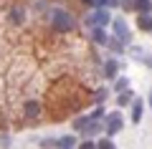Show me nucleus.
Here are the masks:
<instances>
[{"instance_id":"f257e3e1","label":"nucleus","mask_w":152,"mask_h":149,"mask_svg":"<svg viewBox=\"0 0 152 149\" xmlns=\"http://www.w3.org/2000/svg\"><path fill=\"white\" fill-rule=\"evenodd\" d=\"M51 28H53L56 33H71L76 28L74 15H71L69 10H53L51 13Z\"/></svg>"},{"instance_id":"f03ea898","label":"nucleus","mask_w":152,"mask_h":149,"mask_svg":"<svg viewBox=\"0 0 152 149\" xmlns=\"http://www.w3.org/2000/svg\"><path fill=\"white\" fill-rule=\"evenodd\" d=\"M23 114H26V119H33V121H36V119L43 116V106H41L36 99H28V101L23 104Z\"/></svg>"},{"instance_id":"7ed1b4c3","label":"nucleus","mask_w":152,"mask_h":149,"mask_svg":"<svg viewBox=\"0 0 152 149\" xmlns=\"http://www.w3.org/2000/svg\"><path fill=\"white\" fill-rule=\"evenodd\" d=\"M104 132L109 134V137H114L117 132H122V114L119 111H112L107 116V124H104Z\"/></svg>"},{"instance_id":"20e7f679","label":"nucleus","mask_w":152,"mask_h":149,"mask_svg":"<svg viewBox=\"0 0 152 149\" xmlns=\"http://www.w3.org/2000/svg\"><path fill=\"white\" fill-rule=\"evenodd\" d=\"M150 0H124L122 8L124 10H134V13H150Z\"/></svg>"},{"instance_id":"39448f33","label":"nucleus","mask_w":152,"mask_h":149,"mask_svg":"<svg viewBox=\"0 0 152 149\" xmlns=\"http://www.w3.org/2000/svg\"><path fill=\"white\" fill-rule=\"evenodd\" d=\"M89 25H107L109 23V10H104V8H99V10H94L91 15L86 18Z\"/></svg>"},{"instance_id":"423d86ee","label":"nucleus","mask_w":152,"mask_h":149,"mask_svg":"<svg viewBox=\"0 0 152 149\" xmlns=\"http://www.w3.org/2000/svg\"><path fill=\"white\" fill-rule=\"evenodd\" d=\"M114 38H119L122 43H129V31H127V23L122 18L114 20Z\"/></svg>"},{"instance_id":"0eeeda50","label":"nucleus","mask_w":152,"mask_h":149,"mask_svg":"<svg viewBox=\"0 0 152 149\" xmlns=\"http://www.w3.org/2000/svg\"><path fill=\"white\" fill-rule=\"evenodd\" d=\"M109 38H112V36H107V33H104V25H91V41H94V43L107 46Z\"/></svg>"},{"instance_id":"6e6552de","label":"nucleus","mask_w":152,"mask_h":149,"mask_svg":"<svg viewBox=\"0 0 152 149\" xmlns=\"http://www.w3.org/2000/svg\"><path fill=\"white\" fill-rule=\"evenodd\" d=\"M8 15H10V20L15 23V25H20V23L26 20V8L23 5H13L10 10H8Z\"/></svg>"},{"instance_id":"1a4fd4ad","label":"nucleus","mask_w":152,"mask_h":149,"mask_svg":"<svg viewBox=\"0 0 152 149\" xmlns=\"http://www.w3.org/2000/svg\"><path fill=\"white\" fill-rule=\"evenodd\" d=\"M137 25H140V31L152 33V15L150 13H140V15H137Z\"/></svg>"},{"instance_id":"9d476101","label":"nucleus","mask_w":152,"mask_h":149,"mask_svg":"<svg viewBox=\"0 0 152 149\" xmlns=\"http://www.w3.org/2000/svg\"><path fill=\"white\" fill-rule=\"evenodd\" d=\"M117 71H119V63H117L114 58H109L107 63H104V76H107V78H114V76H117Z\"/></svg>"},{"instance_id":"9b49d317","label":"nucleus","mask_w":152,"mask_h":149,"mask_svg":"<svg viewBox=\"0 0 152 149\" xmlns=\"http://www.w3.org/2000/svg\"><path fill=\"white\" fill-rule=\"evenodd\" d=\"M140 121H142V101L134 99L132 101V124H140Z\"/></svg>"},{"instance_id":"f8f14e48","label":"nucleus","mask_w":152,"mask_h":149,"mask_svg":"<svg viewBox=\"0 0 152 149\" xmlns=\"http://www.w3.org/2000/svg\"><path fill=\"white\" fill-rule=\"evenodd\" d=\"M99 132H102L99 121H96V119H91V121L86 124V129H84V137H94V134H99Z\"/></svg>"},{"instance_id":"ddd939ff","label":"nucleus","mask_w":152,"mask_h":149,"mask_svg":"<svg viewBox=\"0 0 152 149\" xmlns=\"http://www.w3.org/2000/svg\"><path fill=\"white\" fill-rule=\"evenodd\" d=\"M132 101H134V99H132V91H119V96H117V104H119V106H129Z\"/></svg>"},{"instance_id":"4468645a","label":"nucleus","mask_w":152,"mask_h":149,"mask_svg":"<svg viewBox=\"0 0 152 149\" xmlns=\"http://www.w3.org/2000/svg\"><path fill=\"white\" fill-rule=\"evenodd\" d=\"M58 147L61 149H74L76 147V137H61L58 139Z\"/></svg>"},{"instance_id":"2eb2a0df","label":"nucleus","mask_w":152,"mask_h":149,"mask_svg":"<svg viewBox=\"0 0 152 149\" xmlns=\"http://www.w3.org/2000/svg\"><path fill=\"white\" fill-rule=\"evenodd\" d=\"M89 121H91V116H79V119H74V129H76V132H84Z\"/></svg>"},{"instance_id":"dca6fc26","label":"nucleus","mask_w":152,"mask_h":149,"mask_svg":"<svg viewBox=\"0 0 152 149\" xmlns=\"http://www.w3.org/2000/svg\"><path fill=\"white\" fill-rule=\"evenodd\" d=\"M41 147L43 149H53V147H58V139H41Z\"/></svg>"},{"instance_id":"f3484780","label":"nucleus","mask_w":152,"mask_h":149,"mask_svg":"<svg viewBox=\"0 0 152 149\" xmlns=\"http://www.w3.org/2000/svg\"><path fill=\"white\" fill-rule=\"evenodd\" d=\"M127 86H129V81H127V78H119L117 84H114V91H117V94H119V91H127Z\"/></svg>"},{"instance_id":"a211bd4d","label":"nucleus","mask_w":152,"mask_h":149,"mask_svg":"<svg viewBox=\"0 0 152 149\" xmlns=\"http://www.w3.org/2000/svg\"><path fill=\"white\" fill-rule=\"evenodd\" d=\"M107 96H109V91H107V89H99V91H96V96H94V101H99V104H102L104 99H107Z\"/></svg>"},{"instance_id":"6ab92c4d","label":"nucleus","mask_w":152,"mask_h":149,"mask_svg":"<svg viewBox=\"0 0 152 149\" xmlns=\"http://www.w3.org/2000/svg\"><path fill=\"white\" fill-rule=\"evenodd\" d=\"M96 147H99V149H114V142H112V139H102Z\"/></svg>"},{"instance_id":"aec40b11","label":"nucleus","mask_w":152,"mask_h":149,"mask_svg":"<svg viewBox=\"0 0 152 149\" xmlns=\"http://www.w3.org/2000/svg\"><path fill=\"white\" fill-rule=\"evenodd\" d=\"M89 116H91V119H96V121H99V119H102V116H104V111H102V109H94V111H91V114H89Z\"/></svg>"},{"instance_id":"412c9836","label":"nucleus","mask_w":152,"mask_h":149,"mask_svg":"<svg viewBox=\"0 0 152 149\" xmlns=\"http://www.w3.org/2000/svg\"><path fill=\"white\" fill-rule=\"evenodd\" d=\"M79 149H99V147H96V144H94V142H89V139H86V142H84V144H81V147H79Z\"/></svg>"},{"instance_id":"4be33fe9","label":"nucleus","mask_w":152,"mask_h":149,"mask_svg":"<svg viewBox=\"0 0 152 149\" xmlns=\"http://www.w3.org/2000/svg\"><path fill=\"white\" fill-rule=\"evenodd\" d=\"M81 3H89V5H96V0H81Z\"/></svg>"},{"instance_id":"5701e85b","label":"nucleus","mask_w":152,"mask_h":149,"mask_svg":"<svg viewBox=\"0 0 152 149\" xmlns=\"http://www.w3.org/2000/svg\"><path fill=\"white\" fill-rule=\"evenodd\" d=\"M150 106H152V91H150Z\"/></svg>"},{"instance_id":"b1692460","label":"nucleus","mask_w":152,"mask_h":149,"mask_svg":"<svg viewBox=\"0 0 152 149\" xmlns=\"http://www.w3.org/2000/svg\"><path fill=\"white\" fill-rule=\"evenodd\" d=\"M150 13H152V5H150Z\"/></svg>"}]
</instances>
